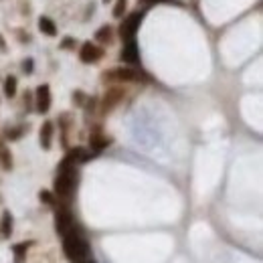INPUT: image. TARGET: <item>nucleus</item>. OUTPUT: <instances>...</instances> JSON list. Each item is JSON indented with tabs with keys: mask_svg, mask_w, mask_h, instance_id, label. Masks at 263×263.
<instances>
[{
	"mask_svg": "<svg viewBox=\"0 0 263 263\" xmlns=\"http://www.w3.org/2000/svg\"><path fill=\"white\" fill-rule=\"evenodd\" d=\"M4 95L6 97H14L16 95V77H6L4 81Z\"/></svg>",
	"mask_w": 263,
	"mask_h": 263,
	"instance_id": "nucleus-15",
	"label": "nucleus"
},
{
	"mask_svg": "<svg viewBox=\"0 0 263 263\" xmlns=\"http://www.w3.org/2000/svg\"><path fill=\"white\" fill-rule=\"evenodd\" d=\"M83 263H87V261H83Z\"/></svg>",
	"mask_w": 263,
	"mask_h": 263,
	"instance_id": "nucleus-27",
	"label": "nucleus"
},
{
	"mask_svg": "<svg viewBox=\"0 0 263 263\" xmlns=\"http://www.w3.org/2000/svg\"><path fill=\"white\" fill-rule=\"evenodd\" d=\"M23 71H25V73H33V59H27V61L23 63Z\"/></svg>",
	"mask_w": 263,
	"mask_h": 263,
	"instance_id": "nucleus-22",
	"label": "nucleus"
},
{
	"mask_svg": "<svg viewBox=\"0 0 263 263\" xmlns=\"http://www.w3.org/2000/svg\"><path fill=\"white\" fill-rule=\"evenodd\" d=\"M122 95H124V91L122 89H112L107 95H105V101H103V112H107V109H112L120 99H122Z\"/></svg>",
	"mask_w": 263,
	"mask_h": 263,
	"instance_id": "nucleus-12",
	"label": "nucleus"
},
{
	"mask_svg": "<svg viewBox=\"0 0 263 263\" xmlns=\"http://www.w3.org/2000/svg\"><path fill=\"white\" fill-rule=\"evenodd\" d=\"M35 105H37L39 114H47L49 112V107H51V87L47 83L37 87V91H35Z\"/></svg>",
	"mask_w": 263,
	"mask_h": 263,
	"instance_id": "nucleus-4",
	"label": "nucleus"
},
{
	"mask_svg": "<svg viewBox=\"0 0 263 263\" xmlns=\"http://www.w3.org/2000/svg\"><path fill=\"white\" fill-rule=\"evenodd\" d=\"M103 79H114V81H136V79H140V75H138L134 69H128V67L124 69V67H120V69L105 71Z\"/></svg>",
	"mask_w": 263,
	"mask_h": 263,
	"instance_id": "nucleus-7",
	"label": "nucleus"
},
{
	"mask_svg": "<svg viewBox=\"0 0 263 263\" xmlns=\"http://www.w3.org/2000/svg\"><path fill=\"white\" fill-rule=\"evenodd\" d=\"M126 6H128V0H116V4H114V18H122L124 12H126Z\"/></svg>",
	"mask_w": 263,
	"mask_h": 263,
	"instance_id": "nucleus-20",
	"label": "nucleus"
},
{
	"mask_svg": "<svg viewBox=\"0 0 263 263\" xmlns=\"http://www.w3.org/2000/svg\"><path fill=\"white\" fill-rule=\"evenodd\" d=\"M103 57V51L99 49V47H95L93 43H83L81 45V51H79V59H81V63H97L99 59Z\"/></svg>",
	"mask_w": 263,
	"mask_h": 263,
	"instance_id": "nucleus-5",
	"label": "nucleus"
},
{
	"mask_svg": "<svg viewBox=\"0 0 263 263\" xmlns=\"http://www.w3.org/2000/svg\"><path fill=\"white\" fill-rule=\"evenodd\" d=\"M55 229L59 235H65V233H69L73 231V215L69 211H59L57 217H55Z\"/></svg>",
	"mask_w": 263,
	"mask_h": 263,
	"instance_id": "nucleus-6",
	"label": "nucleus"
},
{
	"mask_svg": "<svg viewBox=\"0 0 263 263\" xmlns=\"http://www.w3.org/2000/svg\"><path fill=\"white\" fill-rule=\"evenodd\" d=\"M0 49H2V51L6 49V45H4V41H2V37H0Z\"/></svg>",
	"mask_w": 263,
	"mask_h": 263,
	"instance_id": "nucleus-25",
	"label": "nucleus"
},
{
	"mask_svg": "<svg viewBox=\"0 0 263 263\" xmlns=\"http://www.w3.org/2000/svg\"><path fill=\"white\" fill-rule=\"evenodd\" d=\"M0 229H2V235L4 237H10L12 235V215L8 211L2 213V221H0Z\"/></svg>",
	"mask_w": 263,
	"mask_h": 263,
	"instance_id": "nucleus-13",
	"label": "nucleus"
},
{
	"mask_svg": "<svg viewBox=\"0 0 263 263\" xmlns=\"http://www.w3.org/2000/svg\"><path fill=\"white\" fill-rule=\"evenodd\" d=\"M91 156L87 154V150H83V148H73V150H69V154L65 156V160L67 162H71V164H75V162H87Z\"/></svg>",
	"mask_w": 263,
	"mask_h": 263,
	"instance_id": "nucleus-10",
	"label": "nucleus"
},
{
	"mask_svg": "<svg viewBox=\"0 0 263 263\" xmlns=\"http://www.w3.org/2000/svg\"><path fill=\"white\" fill-rule=\"evenodd\" d=\"M39 201L45 203V205H51V207L57 203V201H55V194L49 192V190H41V192H39Z\"/></svg>",
	"mask_w": 263,
	"mask_h": 263,
	"instance_id": "nucleus-19",
	"label": "nucleus"
},
{
	"mask_svg": "<svg viewBox=\"0 0 263 263\" xmlns=\"http://www.w3.org/2000/svg\"><path fill=\"white\" fill-rule=\"evenodd\" d=\"M27 243H20V245H14L12 247V251H14V255H16V263H23L25 261V255H27Z\"/></svg>",
	"mask_w": 263,
	"mask_h": 263,
	"instance_id": "nucleus-18",
	"label": "nucleus"
},
{
	"mask_svg": "<svg viewBox=\"0 0 263 263\" xmlns=\"http://www.w3.org/2000/svg\"><path fill=\"white\" fill-rule=\"evenodd\" d=\"M71 45H73V39H71V37H65V41H63V45H61V47H65V49H69Z\"/></svg>",
	"mask_w": 263,
	"mask_h": 263,
	"instance_id": "nucleus-23",
	"label": "nucleus"
},
{
	"mask_svg": "<svg viewBox=\"0 0 263 263\" xmlns=\"http://www.w3.org/2000/svg\"><path fill=\"white\" fill-rule=\"evenodd\" d=\"M63 251L75 263H83L87 257H89V245H87V241L73 231L63 235Z\"/></svg>",
	"mask_w": 263,
	"mask_h": 263,
	"instance_id": "nucleus-2",
	"label": "nucleus"
},
{
	"mask_svg": "<svg viewBox=\"0 0 263 263\" xmlns=\"http://www.w3.org/2000/svg\"><path fill=\"white\" fill-rule=\"evenodd\" d=\"M75 184H77V170H75V164L63 160V164L59 166V174L55 178V194L63 196V199H69L75 190Z\"/></svg>",
	"mask_w": 263,
	"mask_h": 263,
	"instance_id": "nucleus-1",
	"label": "nucleus"
},
{
	"mask_svg": "<svg viewBox=\"0 0 263 263\" xmlns=\"http://www.w3.org/2000/svg\"><path fill=\"white\" fill-rule=\"evenodd\" d=\"M0 160H2V168L4 170H10L12 168V156H10V152L6 148L0 150Z\"/></svg>",
	"mask_w": 263,
	"mask_h": 263,
	"instance_id": "nucleus-17",
	"label": "nucleus"
},
{
	"mask_svg": "<svg viewBox=\"0 0 263 263\" xmlns=\"http://www.w3.org/2000/svg\"><path fill=\"white\" fill-rule=\"evenodd\" d=\"M112 144L109 138H103V136H91V148L93 150H103L105 146Z\"/></svg>",
	"mask_w": 263,
	"mask_h": 263,
	"instance_id": "nucleus-16",
	"label": "nucleus"
},
{
	"mask_svg": "<svg viewBox=\"0 0 263 263\" xmlns=\"http://www.w3.org/2000/svg\"><path fill=\"white\" fill-rule=\"evenodd\" d=\"M39 31H41L43 35H47V37H55V35H57V25L53 23L51 18L41 16V18H39Z\"/></svg>",
	"mask_w": 263,
	"mask_h": 263,
	"instance_id": "nucleus-11",
	"label": "nucleus"
},
{
	"mask_svg": "<svg viewBox=\"0 0 263 263\" xmlns=\"http://www.w3.org/2000/svg\"><path fill=\"white\" fill-rule=\"evenodd\" d=\"M122 61H126V63H138V61H140L138 45H136L134 39L126 41V45H124V49H122Z\"/></svg>",
	"mask_w": 263,
	"mask_h": 263,
	"instance_id": "nucleus-8",
	"label": "nucleus"
},
{
	"mask_svg": "<svg viewBox=\"0 0 263 263\" xmlns=\"http://www.w3.org/2000/svg\"><path fill=\"white\" fill-rule=\"evenodd\" d=\"M140 23H142V12L130 14V16L124 20V23H122V27H120V35H122V39H124V41L134 39L136 33H138V29H140Z\"/></svg>",
	"mask_w": 263,
	"mask_h": 263,
	"instance_id": "nucleus-3",
	"label": "nucleus"
},
{
	"mask_svg": "<svg viewBox=\"0 0 263 263\" xmlns=\"http://www.w3.org/2000/svg\"><path fill=\"white\" fill-rule=\"evenodd\" d=\"M112 35H114L112 27L105 25V27H101V29L95 33V41H99V43H109V41H112Z\"/></svg>",
	"mask_w": 263,
	"mask_h": 263,
	"instance_id": "nucleus-14",
	"label": "nucleus"
},
{
	"mask_svg": "<svg viewBox=\"0 0 263 263\" xmlns=\"http://www.w3.org/2000/svg\"><path fill=\"white\" fill-rule=\"evenodd\" d=\"M39 138H41V146L45 148V150L51 148V140H53V122H45V124L41 126Z\"/></svg>",
	"mask_w": 263,
	"mask_h": 263,
	"instance_id": "nucleus-9",
	"label": "nucleus"
},
{
	"mask_svg": "<svg viewBox=\"0 0 263 263\" xmlns=\"http://www.w3.org/2000/svg\"><path fill=\"white\" fill-rule=\"evenodd\" d=\"M142 4H156V2H162V0H140Z\"/></svg>",
	"mask_w": 263,
	"mask_h": 263,
	"instance_id": "nucleus-24",
	"label": "nucleus"
},
{
	"mask_svg": "<svg viewBox=\"0 0 263 263\" xmlns=\"http://www.w3.org/2000/svg\"><path fill=\"white\" fill-rule=\"evenodd\" d=\"M103 2H105V4H107V2H109V0H103Z\"/></svg>",
	"mask_w": 263,
	"mask_h": 263,
	"instance_id": "nucleus-26",
	"label": "nucleus"
},
{
	"mask_svg": "<svg viewBox=\"0 0 263 263\" xmlns=\"http://www.w3.org/2000/svg\"><path fill=\"white\" fill-rule=\"evenodd\" d=\"M23 132H25L23 128H18V130H8V132H6V138H8V140H18L20 136H23Z\"/></svg>",
	"mask_w": 263,
	"mask_h": 263,
	"instance_id": "nucleus-21",
	"label": "nucleus"
}]
</instances>
